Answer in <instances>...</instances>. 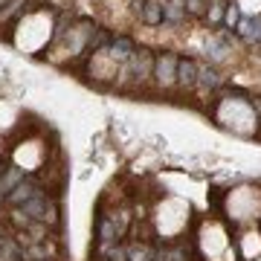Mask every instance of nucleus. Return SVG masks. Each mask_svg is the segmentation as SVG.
<instances>
[{
    "label": "nucleus",
    "mask_w": 261,
    "mask_h": 261,
    "mask_svg": "<svg viewBox=\"0 0 261 261\" xmlns=\"http://www.w3.org/2000/svg\"><path fill=\"white\" fill-rule=\"evenodd\" d=\"M140 18H142V23H148V27H160V23L166 20L163 0H145V6H142Z\"/></svg>",
    "instance_id": "nucleus-4"
},
{
    "label": "nucleus",
    "mask_w": 261,
    "mask_h": 261,
    "mask_svg": "<svg viewBox=\"0 0 261 261\" xmlns=\"http://www.w3.org/2000/svg\"><path fill=\"white\" fill-rule=\"evenodd\" d=\"M224 12H226V0H209V23L212 27H221Z\"/></svg>",
    "instance_id": "nucleus-6"
},
{
    "label": "nucleus",
    "mask_w": 261,
    "mask_h": 261,
    "mask_svg": "<svg viewBox=\"0 0 261 261\" xmlns=\"http://www.w3.org/2000/svg\"><path fill=\"white\" fill-rule=\"evenodd\" d=\"M6 3H9V0H0V9H3V6H6Z\"/></svg>",
    "instance_id": "nucleus-8"
},
{
    "label": "nucleus",
    "mask_w": 261,
    "mask_h": 261,
    "mask_svg": "<svg viewBox=\"0 0 261 261\" xmlns=\"http://www.w3.org/2000/svg\"><path fill=\"white\" fill-rule=\"evenodd\" d=\"M209 0H186V15H203Z\"/></svg>",
    "instance_id": "nucleus-7"
},
{
    "label": "nucleus",
    "mask_w": 261,
    "mask_h": 261,
    "mask_svg": "<svg viewBox=\"0 0 261 261\" xmlns=\"http://www.w3.org/2000/svg\"><path fill=\"white\" fill-rule=\"evenodd\" d=\"M177 61L180 58L174 56V53H163V56L154 58V82H157V87H171V84H177Z\"/></svg>",
    "instance_id": "nucleus-1"
},
{
    "label": "nucleus",
    "mask_w": 261,
    "mask_h": 261,
    "mask_svg": "<svg viewBox=\"0 0 261 261\" xmlns=\"http://www.w3.org/2000/svg\"><path fill=\"white\" fill-rule=\"evenodd\" d=\"M29 0H9L3 9H0V23H9V20H15L23 12V6H27Z\"/></svg>",
    "instance_id": "nucleus-5"
},
{
    "label": "nucleus",
    "mask_w": 261,
    "mask_h": 261,
    "mask_svg": "<svg viewBox=\"0 0 261 261\" xmlns=\"http://www.w3.org/2000/svg\"><path fill=\"white\" fill-rule=\"evenodd\" d=\"M177 84L183 90L197 87V61L195 58H180L177 61Z\"/></svg>",
    "instance_id": "nucleus-2"
},
{
    "label": "nucleus",
    "mask_w": 261,
    "mask_h": 261,
    "mask_svg": "<svg viewBox=\"0 0 261 261\" xmlns=\"http://www.w3.org/2000/svg\"><path fill=\"white\" fill-rule=\"evenodd\" d=\"M224 75L218 73L215 67H200L197 64V84L203 87V90H218V87H224Z\"/></svg>",
    "instance_id": "nucleus-3"
}]
</instances>
